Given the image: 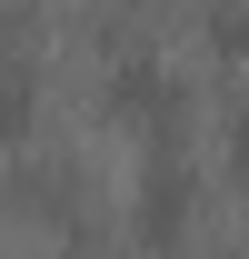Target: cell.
I'll list each match as a JSON object with an SVG mask.
<instances>
[{"label":"cell","instance_id":"1","mask_svg":"<svg viewBox=\"0 0 249 259\" xmlns=\"http://www.w3.org/2000/svg\"><path fill=\"white\" fill-rule=\"evenodd\" d=\"M100 110H110L140 150H180V130H189V80H180L170 60H150V50H130V60L110 70Z\"/></svg>","mask_w":249,"mask_h":259},{"label":"cell","instance_id":"2","mask_svg":"<svg viewBox=\"0 0 249 259\" xmlns=\"http://www.w3.org/2000/svg\"><path fill=\"white\" fill-rule=\"evenodd\" d=\"M130 229H140V249H180V229H189V160L180 150H150V160H140Z\"/></svg>","mask_w":249,"mask_h":259},{"label":"cell","instance_id":"3","mask_svg":"<svg viewBox=\"0 0 249 259\" xmlns=\"http://www.w3.org/2000/svg\"><path fill=\"white\" fill-rule=\"evenodd\" d=\"M30 130H40V70L0 60V140H30Z\"/></svg>","mask_w":249,"mask_h":259},{"label":"cell","instance_id":"4","mask_svg":"<svg viewBox=\"0 0 249 259\" xmlns=\"http://www.w3.org/2000/svg\"><path fill=\"white\" fill-rule=\"evenodd\" d=\"M229 169H239V190H249V110L229 120Z\"/></svg>","mask_w":249,"mask_h":259}]
</instances>
